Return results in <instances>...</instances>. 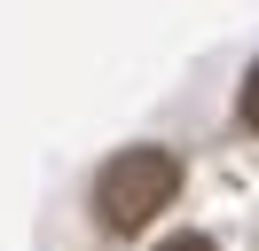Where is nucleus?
Here are the masks:
<instances>
[{
    "instance_id": "nucleus-2",
    "label": "nucleus",
    "mask_w": 259,
    "mask_h": 251,
    "mask_svg": "<svg viewBox=\"0 0 259 251\" xmlns=\"http://www.w3.org/2000/svg\"><path fill=\"white\" fill-rule=\"evenodd\" d=\"M243 126L259 134V63H251V78H243Z\"/></svg>"
},
{
    "instance_id": "nucleus-3",
    "label": "nucleus",
    "mask_w": 259,
    "mask_h": 251,
    "mask_svg": "<svg viewBox=\"0 0 259 251\" xmlns=\"http://www.w3.org/2000/svg\"><path fill=\"white\" fill-rule=\"evenodd\" d=\"M157 251H220V243H212V235H196V228H189V235H165Z\"/></svg>"
},
{
    "instance_id": "nucleus-1",
    "label": "nucleus",
    "mask_w": 259,
    "mask_h": 251,
    "mask_svg": "<svg viewBox=\"0 0 259 251\" xmlns=\"http://www.w3.org/2000/svg\"><path fill=\"white\" fill-rule=\"evenodd\" d=\"M173 188H181V157H173V149H126V157L102 165L95 212H102V228L134 235V228H149V220L173 204Z\"/></svg>"
}]
</instances>
